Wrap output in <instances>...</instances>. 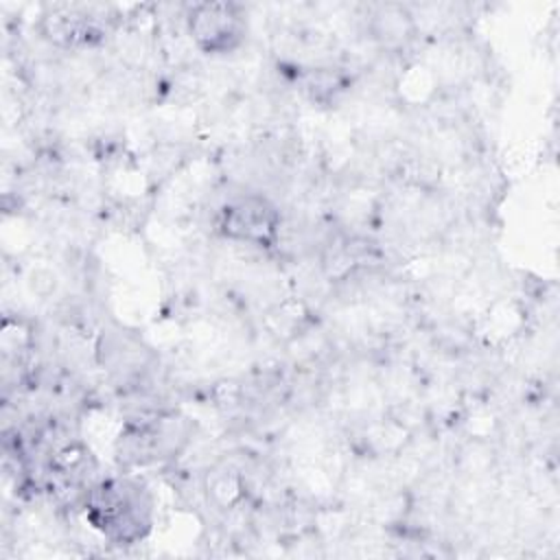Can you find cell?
Masks as SVG:
<instances>
[{
  "label": "cell",
  "instance_id": "6da1fadb",
  "mask_svg": "<svg viewBox=\"0 0 560 560\" xmlns=\"http://www.w3.org/2000/svg\"><path fill=\"white\" fill-rule=\"evenodd\" d=\"M214 234L247 249L271 252L282 245L284 217L278 201L262 190H245L230 195L212 217Z\"/></svg>",
  "mask_w": 560,
  "mask_h": 560
},
{
  "label": "cell",
  "instance_id": "3957f363",
  "mask_svg": "<svg viewBox=\"0 0 560 560\" xmlns=\"http://www.w3.org/2000/svg\"><path fill=\"white\" fill-rule=\"evenodd\" d=\"M182 24L192 48L206 57H228L245 48L247 7L238 2H192L182 7Z\"/></svg>",
  "mask_w": 560,
  "mask_h": 560
},
{
  "label": "cell",
  "instance_id": "7a4b0ae2",
  "mask_svg": "<svg viewBox=\"0 0 560 560\" xmlns=\"http://www.w3.org/2000/svg\"><path fill=\"white\" fill-rule=\"evenodd\" d=\"M149 497L129 479H103L85 494V516L114 542H133L149 527Z\"/></svg>",
  "mask_w": 560,
  "mask_h": 560
}]
</instances>
